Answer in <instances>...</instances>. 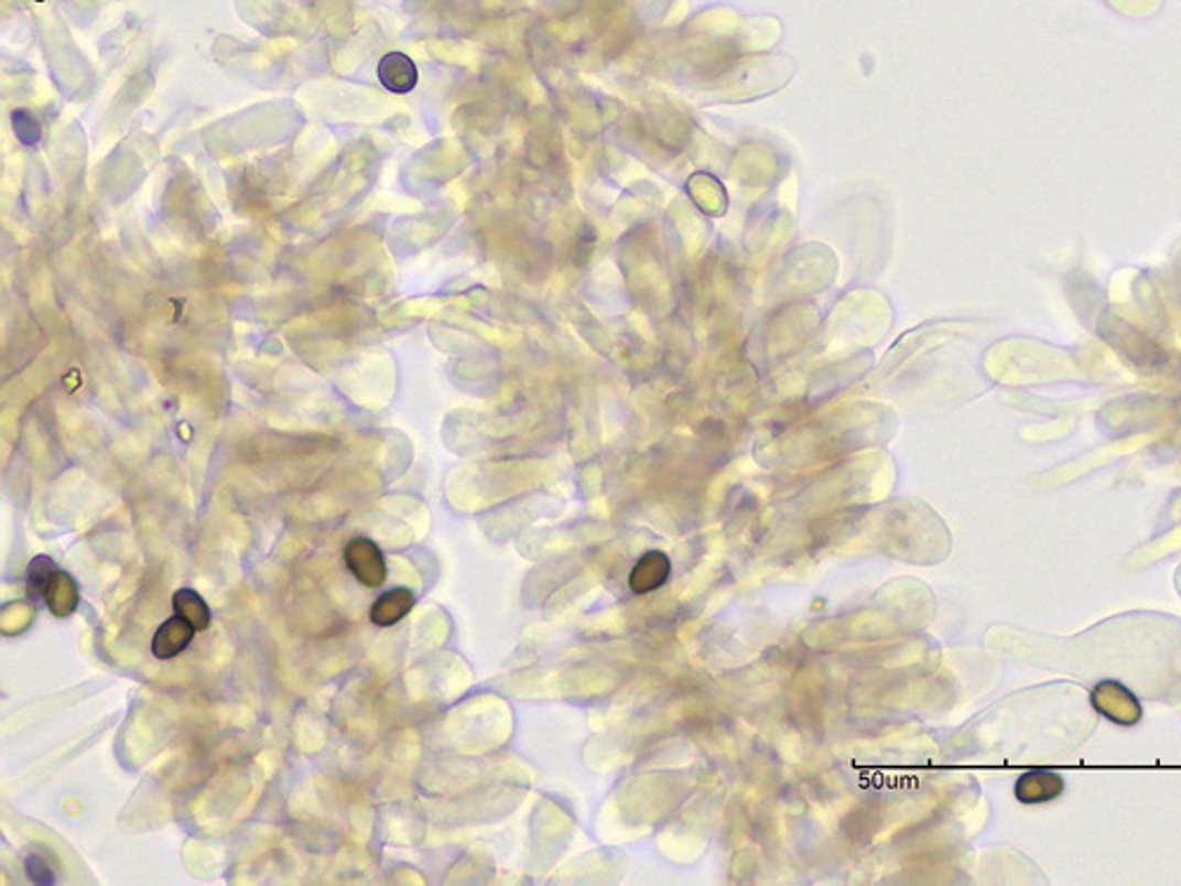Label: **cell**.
<instances>
[{"instance_id": "6da1fadb", "label": "cell", "mask_w": 1181, "mask_h": 886, "mask_svg": "<svg viewBox=\"0 0 1181 886\" xmlns=\"http://www.w3.org/2000/svg\"><path fill=\"white\" fill-rule=\"evenodd\" d=\"M343 561L353 577L367 588H379L388 580L386 555L369 537H353L343 549Z\"/></svg>"}, {"instance_id": "7a4b0ae2", "label": "cell", "mask_w": 1181, "mask_h": 886, "mask_svg": "<svg viewBox=\"0 0 1181 886\" xmlns=\"http://www.w3.org/2000/svg\"><path fill=\"white\" fill-rule=\"evenodd\" d=\"M1092 702L1098 712L1110 716L1113 721H1118V724H1135V721H1139L1141 716V707L1137 698L1120 683L1096 685L1092 693Z\"/></svg>"}, {"instance_id": "3957f363", "label": "cell", "mask_w": 1181, "mask_h": 886, "mask_svg": "<svg viewBox=\"0 0 1181 886\" xmlns=\"http://www.w3.org/2000/svg\"><path fill=\"white\" fill-rule=\"evenodd\" d=\"M194 634H196V627L192 625V622H187L180 615H173L154 631L152 655L161 662L173 660L180 652H185L189 648V644L194 641Z\"/></svg>"}, {"instance_id": "277c9868", "label": "cell", "mask_w": 1181, "mask_h": 886, "mask_svg": "<svg viewBox=\"0 0 1181 886\" xmlns=\"http://www.w3.org/2000/svg\"><path fill=\"white\" fill-rule=\"evenodd\" d=\"M669 577H671L669 555L662 551H648L638 558V563L633 565L629 574V588L633 591V594H650V591H658L660 586H664Z\"/></svg>"}, {"instance_id": "5b68a950", "label": "cell", "mask_w": 1181, "mask_h": 886, "mask_svg": "<svg viewBox=\"0 0 1181 886\" xmlns=\"http://www.w3.org/2000/svg\"><path fill=\"white\" fill-rule=\"evenodd\" d=\"M414 603L416 598L407 586H396L386 591V594H381L371 605V613H369L371 625L383 627V629L398 625V622H402L409 613H412Z\"/></svg>"}, {"instance_id": "8992f818", "label": "cell", "mask_w": 1181, "mask_h": 886, "mask_svg": "<svg viewBox=\"0 0 1181 886\" xmlns=\"http://www.w3.org/2000/svg\"><path fill=\"white\" fill-rule=\"evenodd\" d=\"M43 603L47 605V611H51L59 619L72 617L76 613L78 603H80V591H78V584H76V580L72 577L69 572L57 570L53 574L51 586H47V591H45V601Z\"/></svg>"}, {"instance_id": "52a82bcc", "label": "cell", "mask_w": 1181, "mask_h": 886, "mask_svg": "<svg viewBox=\"0 0 1181 886\" xmlns=\"http://www.w3.org/2000/svg\"><path fill=\"white\" fill-rule=\"evenodd\" d=\"M379 78L381 84L392 93H409L419 80V72L414 62L404 53H388L379 64Z\"/></svg>"}, {"instance_id": "ba28073f", "label": "cell", "mask_w": 1181, "mask_h": 886, "mask_svg": "<svg viewBox=\"0 0 1181 886\" xmlns=\"http://www.w3.org/2000/svg\"><path fill=\"white\" fill-rule=\"evenodd\" d=\"M1014 790L1021 801L1040 803L1059 797L1063 790V780L1057 774H1049V770H1030V774L1019 778Z\"/></svg>"}, {"instance_id": "9c48e42d", "label": "cell", "mask_w": 1181, "mask_h": 886, "mask_svg": "<svg viewBox=\"0 0 1181 886\" xmlns=\"http://www.w3.org/2000/svg\"><path fill=\"white\" fill-rule=\"evenodd\" d=\"M173 611L175 615L185 617L196 627V631H204L210 627V608L202 594H196L194 588H177L173 594Z\"/></svg>"}, {"instance_id": "30bf717a", "label": "cell", "mask_w": 1181, "mask_h": 886, "mask_svg": "<svg viewBox=\"0 0 1181 886\" xmlns=\"http://www.w3.org/2000/svg\"><path fill=\"white\" fill-rule=\"evenodd\" d=\"M55 572H57V565L51 555L31 558V563L26 568V591L31 601H45V591L47 586H51Z\"/></svg>"}, {"instance_id": "8fae6325", "label": "cell", "mask_w": 1181, "mask_h": 886, "mask_svg": "<svg viewBox=\"0 0 1181 886\" xmlns=\"http://www.w3.org/2000/svg\"><path fill=\"white\" fill-rule=\"evenodd\" d=\"M24 865H26V877L34 884H39V886L55 884V875H53L51 865L45 863V858L36 856V853H31V856H26Z\"/></svg>"}]
</instances>
